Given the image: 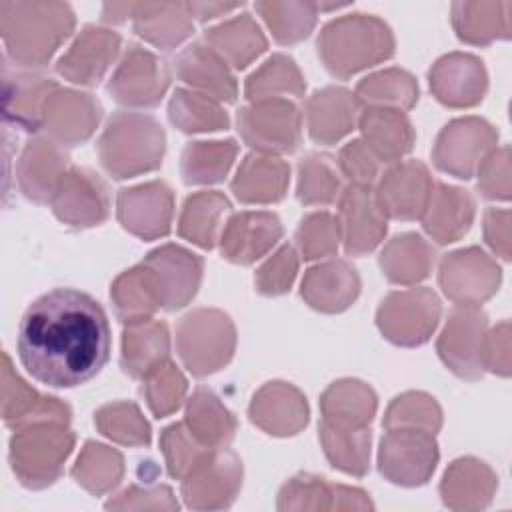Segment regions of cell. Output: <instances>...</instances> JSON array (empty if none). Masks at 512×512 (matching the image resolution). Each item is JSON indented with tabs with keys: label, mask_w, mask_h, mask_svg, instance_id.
Returning <instances> with one entry per match:
<instances>
[{
	"label": "cell",
	"mask_w": 512,
	"mask_h": 512,
	"mask_svg": "<svg viewBox=\"0 0 512 512\" xmlns=\"http://www.w3.org/2000/svg\"><path fill=\"white\" fill-rule=\"evenodd\" d=\"M282 236L280 220L270 212H242L232 216L222 232V254L236 264L260 258Z\"/></svg>",
	"instance_id": "20"
},
{
	"label": "cell",
	"mask_w": 512,
	"mask_h": 512,
	"mask_svg": "<svg viewBox=\"0 0 512 512\" xmlns=\"http://www.w3.org/2000/svg\"><path fill=\"white\" fill-rule=\"evenodd\" d=\"M508 322H502L492 330V334L484 336L482 342V368H488L496 374L508 376L510 360H508Z\"/></svg>",
	"instance_id": "55"
},
{
	"label": "cell",
	"mask_w": 512,
	"mask_h": 512,
	"mask_svg": "<svg viewBox=\"0 0 512 512\" xmlns=\"http://www.w3.org/2000/svg\"><path fill=\"white\" fill-rule=\"evenodd\" d=\"M188 316L204 338H200L194 330H190L186 324L180 322L178 326L180 356L192 374L204 376V374H210L206 344L212 356L216 358V362L220 366L226 364L234 350V328L228 316L216 310H196Z\"/></svg>",
	"instance_id": "14"
},
{
	"label": "cell",
	"mask_w": 512,
	"mask_h": 512,
	"mask_svg": "<svg viewBox=\"0 0 512 512\" xmlns=\"http://www.w3.org/2000/svg\"><path fill=\"white\" fill-rule=\"evenodd\" d=\"M176 68L180 78L200 90V94L226 102L236 100V82L226 70L224 60L208 44L194 42L188 46L178 56Z\"/></svg>",
	"instance_id": "24"
},
{
	"label": "cell",
	"mask_w": 512,
	"mask_h": 512,
	"mask_svg": "<svg viewBox=\"0 0 512 512\" xmlns=\"http://www.w3.org/2000/svg\"><path fill=\"white\" fill-rule=\"evenodd\" d=\"M430 86L436 98L448 106H472L482 100L486 72L470 54L444 56L430 72Z\"/></svg>",
	"instance_id": "19"
},
{
	"label": "cell",
	"mask_w": 512,
	"mask_h": 512,
	"mask_svg": "<svg viewBox=\"0 0 512 512\" xmlns=\"http://www.w3.org/2000/svg\"><path fill=\"white\" fill-rule=\"evenodd\" d=\"M356 100L344 88H324L308 100V130L316 142L332 144L354 126Z\"/></svg>",
	"instance_id": "26"
},
{
	"label": "cell",
	"mask_w": 512,
	"mask_h": 512,
	"mask_svg": "<svg viewBox=\"0 0 512 512\" xmlns=\"http://www.w3.org/2000/svg\"><path fill=\"white\" fill-rule=\"evenodd\" d=\"M436 460V442L428 430H390L382 438L380 470L396 484L426 482Z\"/></svg>",
	"instance_id": "9"
},
{
	"label": "cell",
	"mask_w": 512,
	"mask_h": 512,
	"mask_svg": "<svg viewBox=\"0 0 512 512\" xmlns=\"http://www.w3.org/2000/svg\"><path fill=\"white\" fill-rule=\"evenodd\" d=\"M316 4H256L264 20L272 28V34L282 44H292L306 38L316 20Z\"/></svg>",
	"instance_id": "45"
},
{
	"label": "cell",
	"mask_w": 512,
	"mask_h": 512,
	"mask_svg": "<svg viewBox=\"0 0 512 512\" xmlns=\"http://www.w3.org/2000/svg\"><path fill=\"white\" fill-rule=\"evenodd\" d=\"M478 170H480V180H478L480 192L492 200H508L510 196L508 146L490 152Z\"/></svg>",
	"instance_id": "54"
},
{
	"label": "cell",
	"mask_w": 512,
	"mask_h": 512,
	"mask_svg": "<svg viewBox=\"0 0 512 512\" xmlns=\"http://www.w3.org/2000/svg\"><path fill=\"white\" fill-rule=\"evenodd\" d=\"M474 216V202L466 190L438 184L424 210V228L436 242L446 244L468 232Z\"/></svg>",
	"instance_id": "25"
},
{
	"label": "cell",
	"mask_w": 512,
	"mask_h": 512,
	"mask_svg": "<svg viewBox=\"0 0 512 512\" xmlns=\"http://www.w3.org/2000/svg\"><path fill=\"white\" fill-rule=\"evenodd\" d=\"M120 48V36L88 26L78 40L74 42L72 50L60 58L58 62V72L72 82L80 84H96L110 62L114 60L116 52Z\"/></svg>",
	"instance_id": "21"
},
{
	"label": "cell",
	"mask_w": 512,
	"mask_h": 512,
	"mask_svg": "<svg viewBox=\"0 0 512 512\" xmlns=\"http://www.w3.org/2000/svg\"><path fill=\"white\" fill-rule=\"evenodd\" d=\"M228 208V200L216 192H200L190 196L180 218V234L202 248H212L216 242L220 216Z\"/></svg>",
	"instance_id": "38"
},
{
	"label": "cell",
	"mask_w": 512,
	"mask_h": 512,
	"mask_svg": "<svg viewBox=\"0 0 512 512\" xmlns=\"http://www.w3.org/2000/svg\"><path fill=\"white\" fill-rule=\"evenodd\" d=\"M432 262L430 248L416 234H404L392 240L382 252L380 264L392 282H414L428 274Z\"/></svg>",
	"instance_id": "39"
},
{
	"label": "cell",
	"mask_w": 512,
	"mask_h": 512,
	"mask_svg": "<svg viewBox=\"0 0 512 512\" xmlns=\"http://www.w3.org/2000/svg\"><path fill=\"white\" fill-rule=\"evenodd\" d=\"M170 120L184 132L226 128V114L204 94L176 90L170 102Z\"/></svg>",
	"instance_id": "43"
},
{
	"label": "cell",
	"mask_w": 512,
	"mask_h": 512,
	"mask_svg": "<svg viewBox=\"0 0 512 512\" xmlns=\"http://www.w3.org/2000/svg\"><path fill=\"white\" fill-rule=\"evenodd\" d=\"M4 104L14 100V106L4 110L6 120H14L24 130L36 132L44 122V108L50 94L56 90L52 78L14 72V80L4 72Z\"/></svg>",
	"instance_id": "28"
},
{
	"label": "cell",
	"mask_w": 512,
	"mask_h": 512,
	"mask_svg": "<svg viewBox=\"0 0 512 512\" xmlns=\"http://www.w3.org/2000/svg\"><path fill=\"white\" fill-rule=\"evenodd\" d=\"M96 422L100 430L126 444H148L150 442V430L148 424L140 418V412L134 404H114L106 406L98 412Z\"/></svg>",
	"instance_id": "47"
},
{
	"label": "cell",
	"mask_w": 512,
	"mask_h": 512,
	"mask_svg": "<svg viewBox=\"0 0 512 512\" xmlns=\"http://www.w3.org/2000/svg\"><path fill=\"white\" fill-rule=\"evenodd\" d=\"M14 12V38L6 40L14 62L22 66H42L56 46L70 34L74 14L68 4H6Z\"/></svg>",
	"instance_id": "4"
},
{
	"label": "cell",
	"mask_w": 512,
	"mask_h": 512,
	"mask_svg": "<svg viewBox=\"0 0 512 512\" xmlns=\"http://www.w3.org/2000/svg\"><path fill=\"white\" fill-rule=\"evenodd\" d=\"M508 218H510L508 210H488L486 220H484L486 240L504 260L510 258V250H508Z\"/></svg>",
	"instance_id": "56"
},
{
	"label": "cell",
	"mask_w": 512,
	"mask_h": 512,
	"mask_svg": "<svg viewBox=\"0 0 512 512\" xmlns=\"http://www.w3.org/2000/svg\"><path fill=\"white\" fill-rule=\"evenodd\" d=\"M100 112V104L90 94L56 88L46 102L42 128L46 126L54 138L74 146L92 134Z\"/></svg>",
	"instance_id": "18"
},
{
	"label": "cell",
	"mask_w": 512,
	"mask_h": 512,
	"mask_svg": "<svg viewBox=\"0 0 512 512\" xmlns=\"http://www.w3.org/2000/svg\"><path fill=\"white\" fill-rule=\"evenodd\" d=\"M360 128L366 138V148L378 162L392 164L410 152L414 132L408 120L398 110L370 108L360 118Z\"/></svg>",
	"instance_id": "27"
},
{
	"label": "cell",
	"mask_w": 512,
	"mask_h": 512,
	"mask_svg": "<svg viewBox=\"0 0 512 512\" xmlns=\"http://www.w3.org/2000/svg\"><path fill=\"white\" fill-rule=\"evenodd\" d=\"M68 156L52 140L34 138L28 142L20 162V184L34 202H48L62 176Z\"/></svg>",
	"instance_id": "22"
},
{
	"label": "cell",
	"mask_w": 512,
	"mask_h": 512,
	"mask_svg": "<svg viewBox=\"0 0 512 512\" xmlns=\"http://www.w3.org/2000/svg\"><path fill=\"white\" fill-rule=\"evenodd\" d=\"M278 92H290L300 96L304 92V80L294 66L292 58L276 54L246 82V96L254 102L278 98Z\"/></svg>",
	"instance_id": "41"
},
{
	"label": "cell",
	"mask_w": 512,
	"mask_h": 512,
	"mask_svg": "<svg viewBox=\"0 0 512 512\" xmlns=\"http://www.w3.org/2000/svg\"><path fill=\"white\" fill-rule=\"evenodd\" d=\"M286 180L288 168L284 162L248 156L232 182V190L242 202H274L284 196Z\"/></svg>",
	"instance_id": "32"
},
{
	"label": "cell",
	"mask_w": 512,
	"mask_h": 512,
	"mask_svg": "<svg viewBox=\"0 0 512 512\" xmlns=\"http://www.w3.org/2000/svg\"><path fill=\"white\" fill-rule=\"evenodd\" d=\"M296 252L292 246H282L256 274V286L262 294H282L290 288L296 276Z\"/></svg>",
	"instance_id": "51"
},
{
	"label": "cell",
	"mask_w": 512,
	"mask_h": 512,
	"mask_svg": "<svg viewBox=\"0 0 512 512\" xmlns=\"http://www.w3.org/2000/svg\"><path fill=\"white\" fill-rule=\"evenodd\" d=\"M240 4H212V2H200V4H186V8H188V12L192 14V16H196L198 20H202V22H206V20H210V18H216V16H220V14H226V12H232L234 8H238Z\"/></svg>",
	"instance_id": "57"
},
{
	"label": "cell",
	"mask_w": 512,
	"mask_h": 512,
	"mask_svg": "<svg viewBox=\"0 0 512 512\" xmlns=\"http://www.w3.org/2000/svg\"><path fill=\"white\" fill-rule=\"evenodd\" d=\"M184 390H186V380L170 362H164L154 372H150L142 388L156 416H166L172 410H176L180 406Z\"/></svg>",
	"instance_id": "48"
},
{
	"label": "cell",
	"mask_w": 512,
	"mask_h": 512,
	"mask_svg": "<svg viewBox=\"0 0 512 512\" xmlns=\"http://www.w3.org/2000/svg\"><path fill=\"white\" fill-rule=\"evenodd\" d=\"M128 18L134 20L136 34L166 50L192 32L186 4H130Z\"/></svg>",
	"instance_id": "30"
},
{
	"label": "cell",
	"mask_w": 512,
	"mask_h": 512,
	"mask_svg": "<svg viewBox=\"0 0 512 512\" xmlns=\"http://www.w3.org/2000/svg\"><path fill=\"white\" fill-rule=\"evenodd\" d=\"M118 218L122 226L142 238L166 236L172 218V192L164 182L120 190Z\"/></svg>",
	"instance_id": "15"
},
{
	"label": "cell",
	"mask_w": 512,
	"mask_h": 512,
	"mask_svg": "<svg viewBox=\"0 0 512 512\" xmlns=\"http://www.w3.org/2000/svg\"><path fill=\"white\" fill-rule=\"evenodd\" d=\"M510 2L502 4H468L452 6V22L458 36L472 44H486L494 38H508Z\"/></svg>",
	"instance_id": "34"
},
{
	"label": "cell",
	"mask_w": 512,
	"mask_h": 512,
	"mask_svg": "<svg viewBox=\"0 0 512 512\" xmlns=\"http://www.w3.org/2000/svg\"><path fill=\"white\" fill-rule=\"evenodd\" d=\"M338 166L342 174L350 178L356 186H370L378 176V160L360 140L350 142L340 150Z\"/></svg>",
	"instance_id": "53"
},
{
	"label": "cell",
	"mask_w": 512,
	"mask_h": 512,
	"mask_svg": "<svg viewBox=\"0 0 512 512\" xmlns=\"http://www.w3.org/2000/svg\"><path fill=\"white\" fill-rule=\"evenodd\" d=\"M358 288L356 270L342 260H332L308 270L302 282V296L312 308L340 312L354 302Z\"/></svg>",
	"instance_id": "23"
},
{
	"label": "cell",
	"mask_w": 512,
	"mask_h": 512,
	"mask_svg": "<svg viewBox=\"0 0 512 512\" xmlns=\"http://www.w3.org/2000/svg\"><path fill=\"white\" fill-rule=\"evenodd\" d=\"M344 248L348 254L360 256L370 252L386 232V220L376 200L370 194V186L352 184L340 200V220Z\"/></svg>",
	"instance_id": "17"
},
{
	"label": "cell",
	"mask_w": 512,
	"mask_h": 512,
	"mask_svg": "<svg viewBox=\"0 0 512 512\" xmlns=\"http://www.w3.org/2000/svg\"><path fill=\"white\" fill-rule=\"evenodd\" d=\"M56 216L76 228L100 224L108 214V192L104 182L86 168L68 170L52 196Z\"/></svg>",
	"instance_id": "13"
},
{
	"label": "cell",
	"mask_w": 512,
	"mask_h": 512,
	"mask_svg": "<svg viewBox=\"0 0 512 512\" xmlns=\"http://www.w3.org/2000/svg\"><path fill=\"white\" fill-rule=\"evenodd\" d=\"M394 52V40L384 22L354 14L330 22L318 38V54L324 66L340 78L372 66Z\"/></svg>",
	"instance_id": "2"
},
{
	"label": "cell",
	"mask_w": 512,
	"mask_h": 512,
	"mask_svg": "<svg viewBox=\"0 0 512 512\" xmlns=\"http://www.w3.org/2000/svg\"><path fill=\"white\" fill-rule=\"evenodd\" d=\"M186 418L194 438L210 448L226 444L234 436V418L220 406L218 398L210 390H196L190 398Z\"/></svg>",
	"instance_id": "36"
},
{
	"label": "cell",
	"mask_w": 512,
	"mask_h": 512,
	"mask_svg": "<svg viewBox=\"0 0 512 512\" xmlns=\"http://www.w3.org/2000/svg\"><path fill=\"white\" fill-rule=\"evenodd\" d=\"M432 190L426 168L420 162H408L384 174L374 200L382 214L412 220L424 214Z\"/></svg>",
	"instance_id": "16"
},
{
	"label": "cell",
	"mask_w": 512,
	"mask_h": 512,
	"mask_svg": "<svg viewBox=\"0 0 512 512\" xmlns=\"http://www.w3.org/2000/svg\"><path fill=\"white\" fill-rule=\"evenodd\" d=\"M112 298L116 302L118 318L128 324L148 320V316L160 306L140 266L124 272L114 282Z\"/></svg>",
	"instance_id": "42"
},
{
	"label": "cell",
	"mask_w": 512,
	"mask_h": 512,
	"mask_svg": "<svg viewBox=\"0 0 512 512\" xmlns=\"http://www.w3.org/2000/svg\"><path fill=\"white\" fill-rule=\"evenodd\" d=\"M376 408V398L362 382H338L322 398L324 422L340 428H366Z\"/></svg>",
	"instance_id": "33"
},
{
	"label": "cell",
	"mask_w": 512,
	"mask_h": 512,
	"mask_svg": "<svg viewBox=\"0 0 512 512\" xmlns=\"http://www.w3.org/2000/svg\"><path fill=\"white\" fill-rule=\"evenodd\" d=\"M238 132L262 152H292L300 142V116L292 102L274 98L238 110Z\"/></svg>",
	"instance_id": "5"
},
{
	"label": "cell",
	"mask_w": 512,
	"mask_h": 512,
	"mask_svg": "<svg viewBox=\"0 0 512 512\" xmlns=\"http://www.w3.org/2000/svg\"><path fill=\"white\" fill-rule=\"evenodd\" d=\"M236 156V144L226 142H194L182 154V174L188 184L220 182Z\"/></svg>",
	"instance_id": "37"
},
{
	"label": "cell",
	"mask_w": 512,
	"mask_h": 512,
	"mask_svg": "<svg viewBox=\"0 0 512 512\" xmlns=\"http://www.w3.org/2000/svg\"><path fill=\"white\" fill-rule=\"evenodd\" d=\"M168 70L160 58L132 44L116 74L108 84V92L122 104L156 106L168 86Z\"/></svg>",
	"instance_id": "11"
},
{
	"label": "cell",
	"mask_w": 512,
	"mask_h": 512,
	"mask_svg": "<svg viewBox=\"0 0 512 512\" xmlns=\"http://www.w3.org/2000/svg\"><path fill=\"white\" fill-rule=\"evenodd\" d=\"M162 444L168 460V470L172 476L182 478L186 472L190 474L212 450L206 444H200L198 438L184 424H172L162 434Z\"/></svg>",
	"instance_id": "46"
},
{
	"label": "cell",
	"mask_w": 512,
	"mask_h": 512,
	"mask_svg": "<svg viewBox=\"0 0 512 512\" xmlns=\"http://www.w3.org/2000/svg\"><path fill=\"white\" fill-rule=\"evenodd\" d=\"M418 98L416 82L410 74L402 70H386L364 78L356 88V100L370 104L372 108L392 104L400 108H410Z\"/></svg>",
	"instance_id": "40"
},
{
	"label": "cell",
	"mask_w": 512,
	"mask_h": 512,
	"mask_svg": "<svg viewBox=\"0 0 512 512\" xmlns=\"http://www.w3.org/2000/svg\"><path fill=\"white\" fill-rule=\"evenodd\" d=\"M206 44L234 68H244L266 48V40L250 14H242L226 24L210 28L204 34Z\"/></svg>",
	"instance_id": "31"
},
{
	"label": "cell",
	"mask_w": 512,
	"mask_h": 512,
	"mask_svg": "<svg viewBox=\"0 0 512 512\" xmlns=\"http://www.w3.org/2000/svg\"><path fill=\"white\" fill-rule=\"evenodd\" d=\"M164 152L162 126L144 114H114L98 142L102 166L114 178H128L160 166Z\"/></svg>",
	"instance_id": "3"
},
{
	"label": "cell",
	"mask_w": 512,
	"mask_h": 512,
	"mask_svg": "<svg viewBox=\"0 0 512 512\" xmlns=\"http://www.w3.org/2000/svg\"><path fill=\"white\" fill-rule=\"evenodd\" d=\"M168 358V332L162 322H136L124 332L122 368L134 378H146Z\"/></svg>",
	"instance_id": "29"
},
{
	"label": "cell",
	"mask_w": 512,
	"mask_h": 512,
	"mask_svg": "<svg viewBox=\"0 0 512 512\" xmlns=\"http://www.w3.org/2000/svg\"><path fill=\"white\" fill-rule=\"evenodd\" d=\"M440 314V302L430 290H408L390 294L378 310L382 334L402 346H416L428 340Z\"/></svg>",
	"instance_id": "7"
},
{
	"label": "cell",
	"mask_w": 512,
	"mask_h": 512,
	"mask_svg": "<svg viewBox=\"0 0 512 512\" xmlns=\"http://www.w3.org/2000/svg\"><path fill=\"white\" fill-rule=\"evenodd\" d=\"M496 136L492 126L480 118L454 120L438 136L434 162L456 178H470L490 154Z\"/></svg>",
	"instance_id": "8"
},
{
	"label": "cell",
	"mask_w": 512,
	"mask_h": 512,
	"mask_svg": "<svg viewBox=\"0 0 512 512\" xmlns=\"http://www.w3.org/2000/svg\"><path fill=\"white\" fill-rule=\"evenodd\" d=\"M340 180L336 166L326 154H310L300 162L298 200L302 204H330L336 200Z\"/></svg>",
	"instance_id": "44"
},
{
	"label": "cell",
	"mask_w": 512,
	"mask_h": 512,
	"mask_svg": "<svg viewBox=\"0 0 512 512\" xmlns=\"http://www.w3.org/2000/svg\"><path fill=\"white\" fill-rule=\"evenodd\" d=\"M122 474V458L118 452L100 446V466H92V462L78 460L74 468V476L82 482L90 492H104L106 488L114 486Z\"/></svg>",
	"instance_id": "52"
},
{
	"label": "cell",
	"mask_w": 512,
	"mask_h": 512,
	"mask_svg": "<svg viewBox=\"0 0 512 512\" xmlns=\"http://www.w3.org/2000/svg\"><path fill=\"white\" fill-rule=\"evenodd\" d=\"M338 230V218H332L326 212L306 216L298 228V244L304 258L310 260L334 252Z\"/></svg>",
	"instance_id": "50"
},
{
	"label": "cell",
	"mask_w": 512,
	"mask_h": 512,
	"mask_svg": "<svg viewBox=\"0 0 512 512\" xmlns=\"http://www.w3.org/2000/svg\"><path fill=\"white\" fill-rule=\"evenodd\" d=\"M104 308L86 292L56 288L24 312L16 350L26 372L52 388H74L94 378L110 358Z\"/></svg>",
	"instance_id": "1"
},
{
	"label": "cell",
	"mask_w": 512,
	"mask_h": 512,
	"mask_svg": "<svg viewBox=\"0 0 512 512\" xmlns=\"http://www.w3.org/2000/svg\"><path fill=\"white\" fill-rule=\"evenodd\" d=\"M486 314L478 306H460L450 312L448 324L438 340V354L444 364L462 378L482 376V342Z\"/></svg>",
	"instance_id": "10"
},
{
	"label": "cell",
	"mask_w": 512,
	"mask_h": 512,
	"mask_svg": "<svg viewBox=\"0 0 512 512\" xmlns=\"http://www.w3.org/2000/svg\"><path fill=\"white\" fill-rule=\"evenodd\" d=\"M400 424H410V426L418 424V426H426L428 432H434L440 426V410L436 402L424 394H406L392 402L384 418L386 428L400 426Z\"/></svg>",
	"instance_id": "49"
},
{
	"label": "cell",
	"mask_w": 512,
	"mask_h": 512,
	"mask_svg": "<svg viewBox=\"0 0 512 512\" xmlns=\"http://www.w3.org/2000/svg\"><path fill=\"white\" fill-rule=\"evenodd\" d=\"M320 436L326 456L334 466L344 472L362 476L368 468L370 430L366 428H340L322 420Z\"/></svg>",
	"instance_id": "35"
},
{
	"label": "cell",
	"mask_w": 512,
	"mask_h": 512,
	"mask_svg": "<svg viewBox=\"0 0 512 512\" xmlns=\"http://www.w3.org/2000/svg\"><path fill=\"white\" fill-rule=\"evenodd\" d=\"M500 268L478 248L452 252L442 260L440 284L452 300L476 306L498 290Z\"/></svg>",
	"instance_id": "12"
},
{
	"label": "cell",
	"mask_w": 512,
	"mask_h": 512,
	"mask_svg": "<svg viewBox=\"0 0 512 512\" xmlns=\"http://www.w3.org/2000/svg\"><path fill=\"white\" fill-rule=\"evenodd\" d=\"M160 306L176 310L184 306L198 288L202 260L178 246H164L148 254L140 264Z\"/></svg>",
	"instance_id": "6"
}]
</instances>
